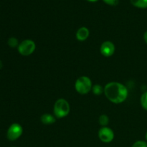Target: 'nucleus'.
<instances>
[{
	"mask_svg": "<svg viewBox=\"0 0 147 147\" xmlns=\"http://www.w3.org/2000/svg\"><path fill=\"white\" fill-rule=\"evenodd\" d=\"M104 94L112 103L119 104L126 100L128 90L126 86L119 82H111L104 87Z\"/></svg>",
	"mask_w": 147,
	"mask_h": 147,
	"instance_id": "obj_1",
	"label": "nucleus"
},
{
	"mask_svg": "<svg viewBox=\"0 0 147 147\" xmlns=\"http://www.w3.org/2000/svg\"><path fill=\"white\" fill-rule=\"evenodd\" d=\"M91 90L93 94L96 95V96H100L104 92V88H103V87L100 84H96L93 86Z\"/></svg>",
	"mask_w": 147,
	"mask_h": 147,
	"instance_id": "obj_11",
	"label": "nucleus"
},
{
	"mask_svg": "<svg viewBox=\"0 0 147 147\" xmlns=\"http://www.w3.org/2000/svg\"><path fill=\"white\" fill-rule=\"evenodd\" d=\"M89 34H90V31H89L88 29L86 27H82L78 30V31L76 32V38L78 41L80 42H83L86 41L89 37Z\"/></svg>",
	"mask_w": 147,
	"mask_h": 147,
	"instance_id": "obj_8",
	"label": "nucleus"
},
{
	"mask_svg": "<svg viewBox=\"0 0 147 147\" xmlns=\"http://www.w3.org/2000/svg\"><path fill=\"white\" fill-rule=\"evenodd\" d=\"M8 45L10 47H12V48H14V47H18L19 46V42L18 40H17L16 37H10L8 40Z\"/></svg>",
	"mask_w": 147,
	"mask_h": 147,
	"instance_id": "obj_13",
	"label": "nucleus"
},
{
	"mask_svg": "<svg viewBox=\"0 0 147 147\" xmlns=\"http://www.w3.org/2000/svg\"><path fill=\"white\" fill-rule=\"evenodd\" d=\"M146 141H147V132H146Z\"/></svg>",
	"mask_w": 147,
	"mask_h": 147,
	"instance_id": "obj_20",
	"label": "nucleus"
},
{
	"mask_svg": "<svg viewBox=\"0 0 147 147\" xmlns=\"http://www.w3.org/2000/svg\"><path fill=\"white\" fill-rule=\"evenodd\" d=\"M2 66H3L2 62H1V60H0V69H1V67H2Z\"/></svg>",
	"mask_w": 147,
	"mask_h": 147,
	"instance_id": "obj_18",
	"label": "nucleus"
},
{
	"mask_svg": "<svg viewBox=\"0 0 147 147\" xmlns=\"http://www.w3.org/2000/svg\"><path fill=\"white\" fill-rule=\"evenodd\" d=\"M115 50L116 47L114 44L111 41H105L104 42L102 43L100 47V52L101 55L106 57L113 55L115 53Z\"/></svg>",
	"mask_w": 147,
	"mask_h": 147,
	"instance_id": "obj_7",
	"label": "nucleus"
},
{
	"mask_svg": "<svg viewBox=\"0 0 147 147\" xmlns=\"http://www.w3.org/2000/svg\"><path fill=\"white\" fill-rule=\"evenodd\" d=\"M106 4L111 6H116L119 4V0H103Z\"/></svg>",
	"mask_w": 147,
	"mask_h": 147,
	"instance_id": "obj_16",
	"label": "nucleus"
},
{
	"mask_svg": "<svg viewBox=\"0 0 147 147\" xmlns=\"http://www.w3.org/2000/svg\"><path fill=\"white\" fill-rule=\"evenodd\" d=\"M98 137L103 143H110L114 139V133L111 129L104 126L99 130Z\"/></svg>",
	"mask_w": 147,
	"mask_h": 147,
	"instance_id": "obj_6",
	"label": "nucleus"
},
{
	"mask_svg": "<svg viewBox=\"0 0 147 147\" xmlns=\"http://www.w3.org/2000/svg\"><path fill=\"white\" fill-rule=\"evenodd\" d=\"M92 81L87 76H81L76 80L75 88L76 91L81 95H86L92 90Z\"/></svg>",
	"mask_w": 147,
	"mask_h": 147,
	"instance_id": "obj_3",
	"label": "nucleus"
},
{
	"mask_svg": "<svg viewBox=\"0 0 147 147\" xmlns=\"http://www.w3.org/2000/svg\"><path fill=\"white\" fill-rule=\"evenodd\" d=\"M23 133V129L19 123H12L9 127L7 132V137L9 141H16L22 136Z\"/></svg>",
	"mask_w": 147,
	"mask_h": 147,
	"instance_id": "obj_5",
	"label": "nucleus"
},
{
	"mask_svg": "<svg viewBox=\"0 0 147 147\" xmlns=\"http://www.w3.org/2000/svg\"><path fill=\"white\" fill-rule=\"evenodd\" d=\"M132 147H147V143L144 141H137L134 144Z\"/></svg>",
	"mask_w": 147,
	"mask_h": 147,
	"instance_id": "obj_15",
	"label": "nucleus"
},
{
	"mask_svg": "<svg viewBox=\"0 0 147 147\" xmlns=\"http://www.w3.org/2000/svg\"><path fill=\"white\" fill-rule=\"evenodd\" d=\"M40 121L45 125H51L56 121V118L50 113H44L40 117Z\"/></svg>",
	"mask_w": 147,
	"mask_h": 147,
	"instance_id": "obj_9",
	"label": "nucleus"
},
{
	"mask_svg": "<svg viewBox=\"0 0 147 147\" xmlns=\"http://www.w3.org/2000/svg\"><path fill=\"white\" fill-rule=\"evenodd\" d=\"M87 1H90V2H95V1H97L98 0H87Z\"/></svg>",
	"mask_w": 147,
	"mask_h": 147,
	"instance_id": "obj_19",
	"label": "nucleus"
},
{
	"mask_svg": "<svg viewBox=\"0 0 147 147\" xmlns=\"http://www.w3.org/2000/svg\"><path fill=\"white\" fill-rule=\"evenodd\" d=\"M70 107L68 102L64 98H59L55 103L53 113L57 119L66 117L70 113Z\"/></svg>",
	"mask_w": 147,
	"mask_h": 147,
	"instance_id": "obj_2",
	"label": "nucleus"
},
{
	"mask_svg": "<svg viewBox=\"0 0 147 147\" xmlns=\"http://www.w3.org/2000/svg\"><path fill=\"white\" fill-rule=\"evenodd\" d=\"M98 122H99V123H100V126H102V127L106 126L109 123V116L106 114L100 115V117H99V119H98Z\"/></svg>",
	"mask_w": 147,
	"mask_h": 147,
	"instance_id": "obj_12",
	"label": "nucleus"
},
{
	"mask_svg": "<svg viewBox=\"0 0 147 147\" xmlns=\"http://www.w3.org/2000/svg\"><path fill=\"white\" fill-rule=\"evenodd\" d=\"M36 49V44L32 40H24L20 43L17 50L20 55L23 56H29L32 54Z\"/></svg>",
	"mask_w": 147,
	"mask_h": 147,
	"instance_id": "obj_4",
	"label": "nucleus"
},
{
	"mask_svg": "<svg viewBox=\"0 0 147 147\" xmlns=\"http://www.w3.org/2000/svg\"><path fill=\"white\" fill-rule=\"evenodd\" d=\"M144 39L145 42H146V43L147 44V31L144 34Z\"/></svg>",
	"mask_w": 147,
	"mask_h": 147,
	"instance_id": "obj_17",
	"label": "nucleus"
},
{
	"mask_svg": "<svg viewBox=\"0 0 147 147\" xmlns=\"http://www.w3.org/2000/svg\"><path fill=\"white\" fill-rule=\"evenodd\" d=\"M131 3L138 8H147V0H131Z\"/></svg>",
	"mask_w": 147,
	"mask_h": 147,
	"instance_id": "obj_10",
	"label": "nucleus"
},
{
	"mask_svg": "<svg viewBox=\"0 0 147 147\" xmlns=\"http://www.w3.org/2000/svg\"><path fill=\"white\" fill-rule=\"evenodd\" d=\"M141 105L144 109L147 111V92L144 93L141 97Z\"/></svg>",
	"mask_w": 147,
	"mask_h": 147,
	"instance_id": "obj_14",
	"label": "nucleus"
}]
</instances>
